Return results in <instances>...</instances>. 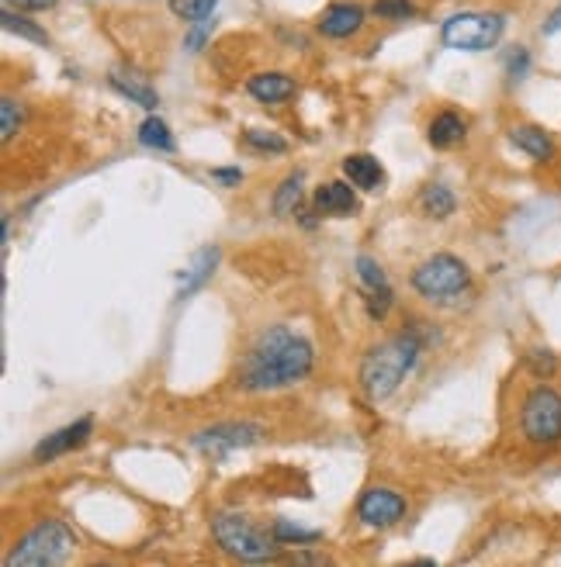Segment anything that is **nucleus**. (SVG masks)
I'll return each mask as SVG.
<instances>
[{
    "label": "nucleus",
    "instance_id": "8",
    "mask_svg": "<svg viewBox=\"0 0 561 567\" xmlns=\"http://www.w3.org/2000/svg\"><path fill=\"white\" fill-rule=\"evenodd\" d=\"M264 440V425L257 422H215L208 430H198L191 436V446L205 457H226L233 450L257 446Z\"/></svg>",
    "mask_w": 561,
    "mask_h": 567
},
{
    "label": "nucleus",
    "instance_id": "2",
    "mask_svg": "<svg viewBox=\"0 0 561 567\" xmlns=\"http://www.w3.org/2000/svg\"><path fill=\"white\" fill-rule=\"evenodd\" d=\"M419 350H424V343H419V336L412 329H406L399 336L385 339V343H378L360 363V388H364V394H368L371 402H385L388 394H396L399 384L406 381V374L412 371Z\"/></svg>",
    "mask_w": 561,
    "mask_h": 567
},
{
    "label": "nucleus",
    "instance_id": "27",
    "mask_svg": "<svg viewBox=\"0 0 561 567\" xmlns=\"http://www.w3.org/2000/svg\"><path fill=\"white\" fill-rule=\"evenodd\" d=\"M357 277H360V284H364L368 291H385V288H388L385 270H381L378 260H371V257H357Z\"/></svg>",
    "mask_w": 561,
    "mask_h": 567
},
{
    "label": "nucleus",
    "instance_id": "20",
    "mask_svg": "<svg viewBox=\"0 0 561 567\" xmlns=\"http://www.w3.org/2000/svg\"><path fill=\"white\" fill-rule=\"evenodd\" d=\"M302 169H295V174H288L285 181H280V187L274 190V215L277 218H292L298 212V202H302Z\"/></svg>",
    "mask_w": 561,
    "mask_h": 567
},
{
    "label": "nucleus",
    "instance_id": "24",
    "mask_svg": "<svg viewBox=\"0 0 561 567\" xmlns=\"http://www.w3.org/2000/svg\"><path fill=\"white\" fill-rule=\"evenodd\" d=\"M21 125H24V104L14 97H4L0 101V138L11 142Z\"/></svg>",
    "mask_w": 561,
    "mask_h": 567
},
{
    "label": "nucleus",
    "instance_id": "21",
    "mask_svg": "<svg viewBox=\"0 0 561 567\" xmlns=\"http://www.w3.org/2000/svg\"><path fill=\"white\" fill-rule=\"evenodd\" d=\"M139 142H143L146 150H156V153H174V135H171V125L163 118L150 115L143 125H139Z\"/></svg>",
    "mask_w": 561,
    "mask_h": 567
},
{
    "label": "nucleus",
    "instance_id": "35",
    "mask_svg": "<svg viewBox=\"0 0 561 567\" xmlns=\"http://www.w3.org/2000/svg\"><path fill=\"white\" fill-rule=\"evenodd\" d=\"M561 32V4L544 18V24H541V35H558Z\"/></svg>",
    "mask_w": 561,
    "mask_h": 567
},
{
    "label": "nucleus",
    "instance_id": "28",
    "mask_svg": "<svg viewBox=\"0 0 561 567\" xmlns=\"http://www.w3.org/2000/svg\"><path fill=\"white\" fill-rule=\"evenodd\" d=\"M243 138H246V146H254L261 153H288V142L274 132H264V128H249Z\"/></svg>",
    "mask_w": 561,
    "mask_h": 567
},
{
    "label": "nucleus",
    "instance_id": "11",
    "mask_svg": "<svg viewBox=\"0 0 561 567\" xmlns=\"http://www.w3.org/2000/svg\"><path fill=\"white\" fill-rule=\"evenodd\" d=\"M364 8L360 4H347V0H336L319 14V35L326 39H350L364 28Z\"/></svg>",
    "mask_w": 561,
    "mask_h": 567
},
{
    "label": "nucleus",
    "instance_id": "5",
    "mask_svg": "<svg viewBox=\"0 0 561 567\" xmlns=\"http://www.w3.org/2000/svg\"><path fill=\"white\" fill-rule=\"evenodd\" d=\"M73 547H76L73 529L60 519H45L21 536L4 564L8 567H52V564H63L73 554Z\"/></svg>",
    "mask_w": 561,
    "mask_h": 567
},
{
    "label": "nucleus",
    "instance_id": "29",
    "mask_svg": "<svg viewBox=\"0 0 561 567\" xmlns=\"http://www.w3.org/2000/svg\"><path fill=\"white\" fill-rule=\"evenodd\" d=\"M212 32H215V21H194V28L187 32V39H184V49L187 52H202L205 49V42L212 39Z\"/></svg>",
    "mask_w": 561,
    "mask_h": 567
},
{
    "label": "nucleus",
    "instance_id": "4",
    "mask_svg": "<svg viewBox=\"0 0 561 567\" xmlns=\"http://www.w3.org/2000/svg\"><path fill=\"white\" fill-rule=\"evenodd\" d=\"M412 288L434 305H455L471 291V270L455 252H434L412 270Z\"/></svg>",
    "mask_w": 561,
    "mask_h": 567
},
{
    "label": "nucleus",
    "instance_id": "33",
    "mask_svg": "<svg viewBox=\"0 0 561 567\" xmlns=\"http://www.w3.org/2000/svg\"><path fill=\"white\" fill-rule=\"evenodd\" d=\"M60 0H4V8H18V11H28V14H39V11H52Z\"/></svg>",
    "mask_w": 561,
    "mask_h": 567
},
{
    "label": "nucleus",
    "instance_id": "6",
    "mask_svg": "<svg viewBox=\"0 0 561 567\" xmlns=\"http://www.w3.org/2000/svg\"><path fill=\"white\" fill-rule=\"evenodd\" d=\"M502 32H507V18L496 11H461L451 14L440 28V39L447 49L458 52H486L496 49Z\"/></svg>",
    "mask_w": 561,
    "mask_h": 567
},
{
    "label": "nucleus",
    "instance_id": "30",
    "mask_svg": "<svg viewBox=\"0 0 561 567\" xmlns=\"http://www.w3.org/2000/svg\"><path fill=\"white\" fill-rule=\"evenodd\" d=\"M527 367L534 371L538 378H551L554 374V367H558V357L551 350H530L527 353Z\"/></svg>",
    "mask_w": 561,
    "mask_h": 567
},
{
    "label": "nucleus",
    "instance_id": "19",
    "mask_svg": "<svg viewBox=\"0 0 561 567\" xmlns=\"http://www.w3.org/2000/svg\"><path fill=\"white\" fill-rule=\"evenodd\" d=\"M419 208H424L427 218L443 221V218H451V215H455L458 202H455V194L447 190L443 184H430V187H424V194H419Z\"/></svg>",
    "mask_w": 561,
    "mask_h": 567
},
{
    "label": "nucleus",
    "instance_id": "13",
    "mask_svg": "<svg viewBox=\"0 0 561 567\" xmlns=\"http://www.w3.org/2000/svg\"><path fill=\"white\" fill-rule=\"evenodd\" d=\"M313 205H316V212L326 215V218H347V215H354V212H357L354 184H350V181H347V184H344V181H329V184L316 187Z\"/></svg>",
    "mask_w": 561,
    "mask_h": 567
},
{
    "label": "nucleus",
    "instance_id": "23",
    "mask_svg": "<svg viewBox=\"0 0 561 567\" xmlns=\"http://www.w3.org/2000/svg\"><path fill=\"white\" fill-rule=\"evenodd\" d=\"M215 8H218V0H171V14L187 21V24L212 18Z\"/></svg>",
    "mask_w": 561,
    "mask_h": 567
},
{
    "label": "nucleus",
    "instance_id": "31",
    "mask_svg": "<svg viewBox=\"0 0 561 567\" xmlns=\"http://www.w3.org/2000/svg\"><path fill=\"white\" fill-rule=\"evenodd\" d=\"M527 73H530V52L523 45H517L507 60V76H510V83H520Z\"/></svg>",
    "mask_w": 561,
    "mask_h": 567
},
{
    "label": "nucleus",
    "instance_id": "14",
    "mask_svg": "<svg viewBox=\"0 0 561 567\" xmlns=\"http://www.w3.org/2000/svg\"><path fill=\"white\" fill-rule=\"evenodd\" d=\"M246 94L261 104H285L288 97H295V80L288 73H277V70L254 73L246 80Z\"/></svg>",
    "mask_w": 561,
    "mask_h": 567
},
{
    "label": "nucleus",
    "instance_id": "25",
    "mask_svg": "<svg viewBox=\"0 0 561 567\" xmlns=\"http://www.w3.org/2000/svg\"><path fill=\"white\" fill-rule=\"evenodd\" d=\"M280 544H298V547H308V544H319L323 540V533H316V529H302V526H292V523H285V519H277L274 523V529H271Z\"/></svg>",
    "mask_w": 561,
    "mask_h": 567
},
{
    "label": "nucleus",
    "instance_id": "34",
    "mask_svg": "<svg viewBox=\"0 0 561 567\" xmlns=\"http://www.w3.org/2000/svg\"><path fill=\"white\" fill-rule=\"evenodd\" d=\"M212 181H218V184H226V187H239V181H243V169H236V166H218V169H212Z\"/></svg>",
    "mask_w": 561,
    "mask_h": 567
},
{
    "label": "nucleus",
    "instance_id": "7",
    "mask_svg": "<svg viewBox=\"0 0 561 567\" xmlns=\"http://www.w3.org/2000/svg\"><path fill=\"white\" fill-rule=\"evenodd\" d=\"M520 433L530 446L561 443V391L548 384L527 391V399L520 405Z\"/></svg>",
    "mask_w": 561,
    "mask_h": 567
},
{
    "label": "nucleus",
    "instance_id": "10",
    "mask_svg": "<svg viewBox=\"0 0 561 567\" xmlns=\"http://www.w3.org/2000/svg\"><path fill=\"white\" fill-rule=\"evenodd\" d=\"M91 433H94V419H91V415H83V419L63 425V430H55L52 436H45V440L35 446L32 457H35V464H49V461H55V457H67V453H73V450H80L83 443H88Z\"/></svg>",
    "mask_w": 561,
    "mask_h": 567
},
{
    "label": "nucleus",
    "instance_id": "12",
    "mask_svg": "<svg viewBox=\"0 0 561 567\" xmlns=\"http://www.w3.org/2000/svg\"><path fill=\"white\" fill-rule=\"evenodd\" d=\"M218 246H202L194 257L187 260V267L181 270V277H177V301H184V298H191L194 291H202L205 284L212 280V274H215V267H218Z\"/></svg>",
    "mask_w": 561,
    "mask_h": 567
},
{
    "label": "nucleus",
    "instance_id": "9",
    "mask_svg": "<svg viewBox=\"0 0 561 567\" xmlns=\"http://www.w3.org/2000/svg\"><path fill=\"white\" fill-rule=\"evenodd\" d=\"M402 516H406V498L391 488H368L357 502V519L371 529H388L402 523Z\"/></svg>",
    "mask_w": 561,
    "mask_h": 567
},
{
    "label": "nucleus",
    "instance_id": "15",
    "mask_svg": "<svg viewBox=\"0 0 561 567\" xmlns=\"http://www.w3.org/2000/svg\"><path fill=\"white\" fill-rule=\"evenodd\" d=\"M111 87H115L122 97H129L132 104L139 107H146V111H156L160 104V94L150 87V80L143 73H135V70H111Z\"/></svg>",
    "mask_w": 561,
    "mask_h": 567
},
{
    "label": "nucleus",
    "instance_id": "3",
    "mask_svg": "<svg viewBox=\"0 0 561 567\" xmlns=\"http://www.w3.org/2000/svg\"><path fill=\"white\" fill-rule=\"evenodd\" d=\"M212 536L230 557L246 560V564L277 560L280 547H285L274 533H264L261 526H254V519H246L239 513H218L212 519Z\"/></svg>",
    "mask_w": 561,
    "mask_h": 567
},
{
    "label": "nucleus",
    "instance_id": "1",
    "mask_svg": "<svg viewBox=\"0 0 561 567\" xmlns=\"http://www.w3.org/2000/svg\"><path fill=\"white\" fill-rule=\"evenodd\" d=\"M313 343L302 336H295L285 326H271L264 329L254 347L246 350L239 371H236V384L243 391H277L288 388L308 378L313 371Z\"/></svg>",
    "mask_w": 561,
    "mask_h": 567
},
{
    "label": "nucleus",
    "instance_id": "17",
    "mask_svg": "<svg viewBox=\"0 0 561 567\" xmlns=\"http://www.w3.org/2000/svg\"><path fill=\"white\" fill-rule=\"evenodd\" d=\"M465 135H468V122L458 115V111H440L427 128V142L434 150H451L458 142H465Z\"/></svg>",
    "mask_w": 561,
    "mask_h": 567
},
{
    "label": "nucleus",
    "instance_id": "16",
    "mask_svg": "<svg viewBox=\"0 0 561 567\" xmlns=\"http://www.w3.org/2000/svg\"><path fill=\"white\" fill-rule=\"evenodd\" d=\"M510 142L520 153H527L530 159H538V163L554 159V138L541 125H513L510 128Z\"/></svg>",
    "mask_w": 561,
    "mask_h": 567
},
{
    "label": "nucleus",
    "instance_id": "26",
    "mask_svg": "<svg viewBox=\"0 0 561 567\" xmlns=\"http://www.w3.org/2000/svg\"><path fill=\"white\" fill-rule=\"evenodd\" d=\"M371 11L381 21H409V18H416V4H412V0H375Z\"/></svg>",
    "mask_w": 561,
    "mask_h": 567
},
{
    "label": "nucleus",
    "instance_id": "18",
    "mask_svg": "<svg viewBox=\"0 0 561 567\" xmlns=\"http://www.w3.org/2000/svg\"><path fill=\"white\" fill-rule=\"evenodd\" d=\"M344 174H347V181H350L357 190H378V187L385 184V169H381V163H378L375 156H368V153H354V156H347V159H344Z\"/></svg>",
    "mask_w": 561,
    "mask_h": 567
},
{
    "label": "nucleus",
    "instance_id": "32",
    "mask_svg": "<svg viewBox=\"0 0 561 567\" xmlns=\"http://www.w3.org/2000/svg\"><path fill=\"white\" fill-rule=\"evenodd\" d=\"M364 301H368V316L381 322V319L388 316V308H391V288H385V291H368V298H364Z\"/></svg>",
    "mask_w": 561,
    "mask_h": 567
},
{
    "label": "nucleus",
    "instance_id": "22",
    "mask_svg": "<svg viewBox=\"0 0 561 567\" xmlns=\"http://www.w3.org/2000/svg\"><path fill=\"white\" fill-rule=\"evenodd\" d=\"M0 24H4V32H11V35H18V39L39 42V45L49 42L45 28H39L35 21H28V18H24L21 11H14V8H4V14H0Z\"/></svg>",
    "mask_w": 561,
    "mask_h": 567
}]
</instances>
